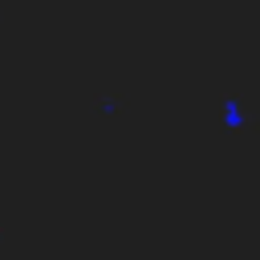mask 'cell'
<instances>
[{
    "mask_svg": "<svg viewBox=\"0 0 260 260\" xmlns=\"http://www.w3.org/2000/svg\"><path fill=\"white\" fill-rule=\"evenodd\" d=\"M244 118H240V110H236V98H228L223 102V126H240Z\"/></svg>",
    "mask_w": 260,
    "mask_h": 260,
    "instance_id": "6da1fadb",
    "label": "cell"
},
{
    "mask_svg": "<svg viewBox=\"0 0 260 260\" xmlns=\"http://www.w3.org/2000/svg\"><path fill=\"white\" fill-rule=\"evenodd\" d=\"M118 106H122V98H118V93H106V98H98V102H93V110H106V114H114Z\"/></svg>",
    "mask_w": 260,
    "mask_h": 260,
    "instance_id": "7a4b0ae2",
    "label": "cell"
},
{
    "mask_svg": "<svg viewBox=\"0 0 260 260\" xmlns=\"http://www.w3.org/2000/svg\"><path fill=\"white\" fill-rule=\"evenodd\" d=\"M0 236H4V232H0Z\"/></svg>",
    "mask_w": 260,
    "mask_h": 260,
    "instance_id": "3957f363",
    "label": "cell"
}]
</instances>
